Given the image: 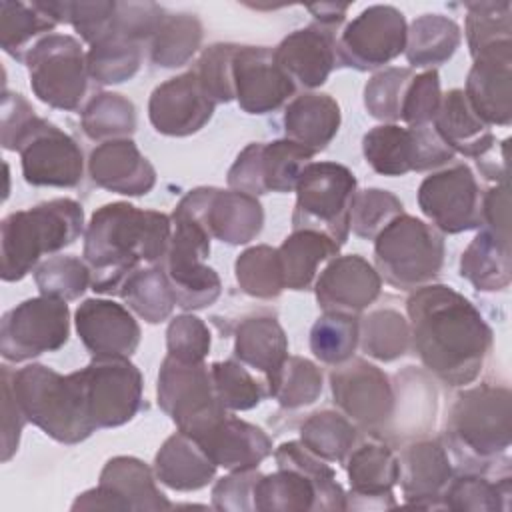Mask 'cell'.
I'll return each mask as SVG.
<instances>
[{"instance_id": "6da1fadb", "label": "cell", "mask_w": 512, "mask_h": 512, "mask_svg": "<svg viewBox=\"0 0 512 512\" xmlns=\"http://www.w3.org/2000/svg\"><path fill=\"white\" fill-rule=\"evenodd\" d=\"M410 342L428 372L448 386L472 384L492 348L480 310L446 284L416 288L406 300Z\"/></svg>"}, {"instance_id": "7a4b0ae2", "label": "cell", "mask_w": 512, "mask_h": 512, "mask_svg": "<svg viewBox=\"0 0 512 512\" xmlns=\"http://www.w3.org/2000/svg\"><path fill=\"white\" fill-rule=\"evenodd\" d=\"M172 236V218L128 202L100 206L84 232V262L92 290L118 294L140 264H162Z\"/></svg>"}, {"instance_id": "3957f363", "label": "cell", "mask_w": 512, "mask_h": 512, "mask_svg": "<svg viewBox=\"0 0 512 512\" xmlns=\"http://www.w3.org/2000/svg\"><path fill=\"white\" fill-rule=\"evenodd\" d=\"M278 470L260 474L254 486L258 512L346 510V494L336 482V472L310 452L300 440H290L274 450Z\"/></svg>"}, {"instance_id": "277c9868", "label": "cell", "mask_w": 512, "mask_h": 512, "mask_svg": "<svg viewBox=\"0 0 512 512\" xmlns=\"http://www.w3.org/2000/svg\"><path fill=\"white\" fill-rule=\"evenodd\" d=\"M12 392L28 422L62 444H78L96 428L90 422L80 370L60 374L44 364L10 370Z\"/></svg>"}, {"instance_id": "5b68a950", "label": "cell", "mask_w": 512, "mask_h": 512, "mask_svg": "<svg viewBox=\"0 0 512 512\" xmlns=\"http://www.w3.org/2000/svg\"><path fill=\"white\" fill-rule=\"evenodd\" d=\"M82 228L84 210L72 198H54L8 214L0 224L2 280H22L44 254L74 244Z\"/></svg>"}, {"instance_id": "8992f818", "label": "cell", "mask_w": 512, "mask_h": 512, "mask_svg": "<svg viewBox=\"0 0 512 512\" xmlns=\"http://www.w3.org/2000/svg\"><path fill=\"white\" fill-rule=\"evenodd\" d=\"M512 394L480 384L456 396L446 420V440L458 460L488 466L510 448Z\"/></svg>"}, {"instance_id": "52a82bcc", "label": "cell", "mask_w": 512, "mask_h": 512, "mask_svg": "<svg viewBox=\"0 0 512 512\" xmlns=\"http://www.w3.org/2000/svg\"><path fill=\"white\" fill-rule=\"evenodd\" d=\"M374 262L384 282L400 290H416L440 274L444 238L432 224L400 214L374 238Z\"/></svg>"}, {"instance_id": "ba28073f", "label": "cell", "mask_w": 512, "mask_h": 512, "mask_svg": "<svg viewBox=\"0 0 512 512\" xmlns=\"http://www.w3.org/2000/svg\"><path fill=\"white\" fill-rule=\"evenodd\" d=\"M354 174L336 162H310L296 184L292 230H318L340 248L350 234Z\"/></svg>"}, {"instance_id": "9c48e42d", "label": "cell", "mask_w": 512, "mask_h": 512, "mask_svg": "<svg viewBox=\"0 0 512 512\" xmlns=\"http://www.w3.org/2000/svg\"><path fill=\"white\" fill-rule=\"evenodd\" d=\"M172 236L162 260V268L176 296V306L184 310H200L216 302L222 292L220 276L206 264L210 256L208 228L174 208Z\"/></svg>"}, {"instance_id": "30bf717a", "label": "cell", "mask_w": 512, "mask_h": 512, "mask_svg": "<svg viewBox=\"0 0 512 512\" xmlns=\"http://www.w3.org/2000/svg\"><path fill=\"white\" fill-rule=\"evenodd\" d=\"M34 96L58 110H76L88 90V66L82 44L70 34H48L26 54Z\"/></svg>"}, {"instance_id": "8fae6325", "label": "cell", "mask_w": 512, "mask_h": 512, "mask_svg": "<svg viewBox=\"0 0 512 512\" xmlns=\"http://www.w3.org/2000/svg\"><path fill=\"white\" fill-rule=\"evenodd\" d=\"M158 406L180 432L194 438L226 412L204 362H180L166 354L158 372Z\"/></svg>"}, {"instance_id": "7c38bea8", "label": "cell", "mask_w": 512, "mask_h": 512, "mask_svg": "<svg viewBox=\"0 0 512 512\" xmlns=\"http://www.w3.org/2000/svg\"><path fill=\"white\" fill-rule=\"evenodd\" d=\"M362 152L372 170L382 176L426 172L454 160V152L438 136L432 124L374 126L362 138Z\"/></svg>"}, {"instance_id": "4fadbf2b", "label": "cell", "mask_w": 512, "mask_h": 512, "mask_svg": "<svg viewBox=\"0 0 512 512\" xmlns=\"http://www.w3.org/2000/svg\"><path fill=\"white\" fill-rule=\"evenodd\" d=\"M70 336L66 300L36 296L20 302L2 316L0 354L10 362H24L44 352L60 350Z\"/></svg>"}, {"instance_id": "5bb4252c", "label": "cell", "mask_w": 512, "mask_h": 512, "mask_svg": "<svg viewBox=\"0 0 512 512\" xmlns=\"http://www.w3.org/2000/svg\"><path fill=\"white\" fill-rule=\"evenodd\" d=\"M86 408L96 430L130 422L142 404V374L122 356H92L80 370Z\"/></svg>"}, {"instance_id": "9a60e30c", "label": "cell", "mask_w": 512, "mask_h": 512, "mask_svg": "<svg viewBox=\"0 0 512 512\" xmlns=\"http://www.w3.org/2000/svg\"><path fill=\"white\" fill-rule=\"evenodd\" d=\"M14 152H20L24 180L32 186L72 188L82 180L84 158L80 146L46 118L34 116L30 120Z\"/></svg>"}, {"instance_id": "2e32d148", "label": "cell", "mask_w": 512, "mask_h": 512, "mask_svg": "<svg viewBox=\"0 0 512 512\" xmlns=\"http://www.w3.org/2000/svg\"><path fill=\"white\" fill-rule=\"evenodd\" d=\"M406 18L388 4H374L364 8L340 34L338 66L356 70H374L394 58L406 48Z\"/></svg>"}, {"instance_id": "e0dca14e", "label": "cell", "mask_w": 512, "mask_h": 512, "mask_svg": "<svg viewBox=\"0 0 512 512\" xmlns=\"http://www.w3.org/2000/svg\"><path fill=\"white\" fill-rule=\"evenodd\" d=\"M418 206L444 234H460L482 224V194L466 164L426 176L418 188Z\"/></svg>"}, {"instance_id": "ac0fdd59", "label": "cell", "mask_w": 512, "mask_h": 512, "mask_svg": "<svg viewBox=\"0 0 512 512\" xmlns=\"http://www.w3.org/2000/svg\"><path fill=\"white\" fill-rule=\"evenodd\" d=\"M200 220L212 238L240 246L254 240L264 226V210L256 196L238 190L194 188L176 206Z\"/></svg>"}, {"instance_id": "d6986e66", "label": "cell", "mask_w": 512, "mask_h": 512, "mask_svg": "<svg viewBox=\"0 0 512 512\" xmlns=\"http://www.w3.org/2000/svg\"><path fill=\"white\" fill-rule=\"evenodd\" d=\"M334 404L364 428L386 424L396 406L394 390L388 376L362 358H350L330 372Z\"/></svg>"}, {"instance_id": "ffe728a7", "label": "cell", "mask_w": 512, "mask_h": 512, "mask_svg": "<svg viewBox=\"0 0 512 512\" xmlns=\"http://www.w3.org/2000/svg\"><path fill=\"white\" fill-rule=\"evenodd\" d=\"M234 94L246 114H268L284 106L296 84L266 46H238L232 62Z\"/></svg>"}, {"instance_id": "44dd1931", "label": "cell", "mask_w": 512, "mask_h": 512, "mask_svg": "<svg viewBox=\"0 0 512 512\" xmlns=\"http://www.w3.org/2000/svg\"><path fill=\"white\" fill-rule=\"evenodd\" d=\"M216 104L202 88L194 70L174 76L154 88L148 100V118L164 136H190L202 130Z\"/></svg>"}, {"instance_id": "7402d4cb", "label": "cell", "mask_w": 512, "mask_h": 512, "mask_svg": "<svg viewBox=\"0 0 512 512\" xmlns=\"http://www.w3.org/2000/svg\"><path fill=\"white\" fill-rule=\"evenodd\" d=\"M464 94L488 126L512 122V40L500 42L474 56Z\"/></svg>"}, {"instance_id": "603a6c76", "label": "cell", "mask_w": 512, "mask_h": 512, "mask_svg": "<svg viewBox=\"0 0 512 512\" xmlns=\"http://www.w3.org/2000/svg\"><path fill=\"white\" fill-rule=\"evenodd\" d=\"M380 288V274L360 254L334 256L314 280L316 300L324 312L358 314L380 296Z\"/></svg>"}, {"instance_id": "cb8c5ba5", "label": "cell", "mask_w": 512, "mask_h": 512, "mask_svg": "<svg viewBox=\"0 0 512 512\" xmlns=\"http://www.w3.org/2000/svg\"><path fill=\"white\" fill-rule=\"evenodd\" d=\"M350 494L346 510H380L396 506L392 488L398 484V456L382 442H364L352 448L346 458Z\"/></svg>"}, {"instance_id": "d4e9b609", "label": "cell", "mask_w": 512, "mask_h": 512, "mask_svg": "<svg viewBox=\"0 0 512 512\" xmlns=\"http://www.w3.org/2000/svg\"><path fill=\"white\" fill-rule=\"evenodd\" d=\"M76 332L92 356L130 358L140 344V326L122 304L88 298L74 312Z\"/></svg>"}, {"instance_id": "484cf974", "label": "cell", "mask_w": 512, "mask_h": 512, "mask_svg": "<svg viewBox=\"0 0 512 512\" xmlns=\"http://www.w3.org/2000/svg\"><path fill=\"white\" fill-rule=\"evenodd\" d=\"M192 440L206 452V456L224 470H252L258 468L272 454V440L268 434L246 420L226 412Z\"/></svg>"}, {"instance_id": "4316f807", "label": "cell", "mask_w": 512, "mask_h": 512, "mask_svg": "<svg viewBox=\"0 0 512 512\" xmlns=\"http://www.w3.org/2000/svg\"><path fill=\"white\" fill-rule=\"evenodd\" d=\"M274 58L294 84L318 88L338 66L334 30L318 24L294 30L274 48Z\"/></svg>"}, {"instance_id": "83f0119b", "label": "cell", "mask_w": 512, "mask_h": 512, "mask_svg": "<svg viewBox=\"0 0 512 512\" xmlns=\"http://www.w3.org/2000/svg\"><path fill=\"white\" fill-rule=\"evenodd\" d=\"M398 464L404 502L418 508H442V494L452 480L448 450L438 440H420L402 450Z\"/></svg>"}, {"instance_id": "f1b7e54d", "label": "cell", "mask_w": 512, "mask_h": 512, "mask_svg": "<svg viewBox=\"0 0 512 512\" xmlns=\"http://www.w3.org/2000/svg\"><path fill=\"white\" fill-rule=\"evenodd\" d=\"M94 184L124 196H144L156 184V170L130 138L98 144L88 158Z\"/></svg>"}, {"instance_id": "f546056e", "label": "cell", "mask_w": 512, "mask_h": 512, "mask_svg": "<svg viewBox=\"0 0 512 512\" xmlns=\"http://www.w3.org/2000/svg\"><path fill=\"white\" fill-rule=\"evenodd\" d=\"M432 126L454 154L460 152L470 158H480L496 144L492 128L474 112L460 88L442 96Z\"/></svg>"}, {"instance_id": "4dcf8cb0", "label": "cell", "mask_w": 512, "mask_h": 512, "mask_svg": "<svg viewBox=\"0 0 512 512\" xmlns=\"http://www.w3.org/2000/svg\"><path fill=\"white\" fill-rule=\"evenodd\" d=\"M216 464L206 452L184 432H176L164 440L154 456L156 478L178 492H192L208 486L216 474Z\"/></svg>"}, {"instance_id": "1f68e13d", "label": "cell", "mask_w": 512, "mask_h": 512, "mask_svg": "<svg viewBox=\"0 0 512 512\" xmlns=\"http://www.w3.org/2000/svg\"><path fill=\"white\" fill-rule=\"evenodd\" d=\"M340 120V106L330 94L306 92L296 96L284 110L286 138L316 154L334 140Z\"/></svg>"}, {"instance_id": "d6a6232c", "label": "cell", "mask_w": 512, "mask_h": 512, "mask_svg": "<svg viewBox=\"0 0 512 512\" xmlns=\"http://www.w3.org/2000/svg\"><path fill=\"white\" fill-rule=\"evenodd\" d=\"M154 476V470L142 460L134 456H116L104 464L98 484L118 498L124 510L172 508L168 498L158 490Z\"/></svg>"}, {"instance_id": "836d02e7", "label": "cell", "mask_w": 512, "mask_h": 512, "mask_svg": "<svg viewBox=\"0 0 512 512\" xmlns=\"http://www.w3.org/2000/svg\"><path fill=\"white\" fill-rule=\"evenodd\" d=\"M234 356L266 376V386L274 380L288 358V338L276 318L252 316L238 324L234 336Z\"/></svg>"}, {"instance_id": "e575fe53", "label": "cell", "mask_w": 512, "mask_h": 512, "mask_svg": "<svg viewBox=\"0 0 512 512\" xmlns=\"http://www.w3.org/2000/svg\"><path fill=\"white\" fill-rule=\"evenodd\" d=\"M284 288L308 290L318 266L338 256L340 246L318 230H294L278 248Z\"/></svg>"}, {"instance_id": "d590c367", "label": "cell", "mask_w": 512, "mask_h": 512, "mask_svg": "<svg viewBox=\"0 0 512 512\" xmlns=\"http://www.w3.org/2000/svg\"><path fill=\"white\" fill-rule=\"evenodd\" d=\"M460 276L482 292L508 288L512 278L510 242H504L488 228H482L462 252Z\"/></svg>"}, {"instance_id": "8d00e7d4", "label": "cell", "mask_w": 512, "mask_h": 512, "mask_svg": "<svg viewBox=\"0 0 512 512\" xmlns=\"http://www.w3.org/2000/svg\"><path fill=\"white\" fill-rule=\"evenodd\" d=\"M460 26L442 14L418 16L406 32V60L414 68H430L448 62L460 46Z\"/></svg>"}, {"instance_id": "74e56055", "label": "cell", "mask_w": 512, "mask_h": 512, "mask_svg": "<svg viewBox=\"0 0 512 512\" xmlns=\"http://www.w3.org/2000/svg\"><path fill=\"white\" fill-rule=\"evenodd\" d=\"M314 158V152L294 140L282 138L274 142H256L258 182L262 194L268 192H292L300 180V174Z\"/></svg>"}, {"instance_id": "f35d334b", "label": "cell", "mask_w": 512, "mask_h": 512, "mask_svg": "<svg viewBox=\"0 0 512 512\" xmlns=\"http://www.w3.org/2000/svg\"><path fill=\"white\" fill-rule=\"evenodd\" d=\"M118 296L148 324L164 322L176 306V296L162 264L132 272Z\"/></svg>"}, {"instance_id": "ab89813d", "label": "cell", "mask_w": 512, "mask_h": 512, "mask_svg": "<svg viewBox=\"0 0 512 512\" xmlns=\"http://www.w3.org/2000/svg\"><path fill=\"white\" fill-rule=\"evenodd\" d=\"M56 22L36 4L0 2V44L6 54L24 62L32 46L52 32Z\"/></svg>"}, {"instance_id": "60d3db41", "label": "cell", "mask_w": 512, "mask_h": 512, "mask_svg": "<svg viewBox=\"0 0 512 512\" xmlns=\"http://www.w3.org/2000/svg\"><path fill=\"white\" fill-rule=\"evenodd\" d=\"M202 42V22L194 14H166L150 44V58L162 68H180Z\"/></svg>"}, {"instance_id": "b9f144b4", "label": "cell", "mask_w": 512, "mask_h": 512, "mask_svg": "<svg viewBox=\"0 0 512 512\" xmlns=\"http://www.w3.org/2000/svg\"><path fill=\"white\" fill-rule=\"evenodd\" d=\"M300 442L326 462H346L356 442V428L340 412L322 410L304 420Z\"/></svg>"}, {"instance_id": "7bdbcfd3", "label": "cell", "mask_w": 512, "mask_h": 512, "mask_svg": "<svg viewBox=\"0 0 512 512\" xmlns=\"http://www.w3.org/2000/svg\"><path fill=\"white\" fill-rule=\"evenodd\" d=\"M510 476L490 480L480 474H462L448 482L442 494V508L494 512L510 508Z\"/></svg>"}, {"instance_id": "ee69618b", "label": "cell", "mask_w": 512, "mask_h": 512, "mask_svg": "<svg viewBox=\"0 0 512 512\" xmlns=\"http://www.w3.org/2000/svg\"><path fill=\"white\" fill-rule=\"evenodd\" d=\"M142 62L140 42L120 34H108L86 52V66L98 84H122L130 80Z\"/></svg>"}, {"instance_id": "f6af8a7d", "label": "cell", "mask_w": 512, "mask_h": 512, "mask_svg": "<svg viewBox=\"0 0 512 512\" xmlns=\"http://www.w3.org/2000/svg\"><path fill=\"white\" fill-rule=\"evenodd\" d=\"M82 130L100 142L128 138L136 130V108L122 94L100 92L82 110Z\"/></svg>"}, {"instance_id": "bcb514c9", "label": "cell", "mask_w": 512, "mask_h": 512, "mask_svg": "<svg viewBox=\"0 0 512 512\" xmlns=\"http://www.w3.org/2000/svg\"><path fill=\"white\" fill-rule=\"evenodd\" d=\"M360 342V320L356 314L324 312L310 328L312 354L330 366L350 360Z\"/></svg>"}, {"instance_id": "7dc6e473", "label": "cell", "mask_w": 512, "mask_h": 512, "mask_svg": "<svg viewBox=\"0 0 512 512\" xmlns=\"http://www.w3.org/2000/svg\"><path fill=\"white\" fill-rule=\"evenodd\" d=\"M360 346L380 362H392L404 356L410 346L408 320L392 308L370 312L360 320Z\"/></svg>"}, {"instance_id": "c3c4849f", "label": "cell", "mask_w": 512, "mask_h": 512, "mask_svg": "<svg viewBox=\"0 0 512 512\" xmlns=\"http://www.w3.org/2000/svg\"><path fill=\"white\" fill-rule=\"evenodd\" d=\"M234 274L240 288L254 298H276L284 290L278 250L266 244L244 250L234 262Z\"/></svg>"}, {"instance_id": "681fc988", "label": "cell", "mask_w": 512, "mask_h": 512, "mask_svg": "<svg viewBox=\"0 0 512 512\" xmlns=\"http://www.w3.org/2000/svg\"><path fill=\"white\" fill-rule=\"evenodd\" d=\"M322 392L320 368L302 356H288L268 384V394L284 408H302L318 400Z\"/></svg>"}, {"instance_id": "f907efd6", "label": "cell", "mask_w": 512, "mask_h": 512, "mask_svg": "<svg viewBox=\"0 0 512 512\" xmlns=\"http://www.w3.org/2000/svg\"><path fill=\"white\" fill-rule=\"evenodd\" d=\"M466 10V40L472 58L490 46L512 40V4L508 0L468 2Z\"/></svg>"}, {"instance_id": "816d5d0a", "label": "cell", "mask_w": 512, "mask_h": 512, "mask_svg": "<svg viewBox=\"0 0 512 512\" xmlns=\"http://www.w3.org/2000/svg\"><path fill=\"white\" fill-rule=\"evenodd\" d=\"M34 282L40 294L70 302L86 292L92 274L88 264L76 256H52L34 268Z\"/></svg>"}, {"instance_id": "f5cc1de1", "label": "cell", "mask_w": 512, "mask_h": 512, "mask_svg": "<svg viewBox=\"0 0 512 512\" xmlns=\"http://www.w3.org/2000/svg\"><path fill=\"white\" fill-rule=\"evenodd\" d=\"M210 376L218 400L226 410L242 412L256 408L268 390L236 360H220L210 366Z\"/></svg>"}, {"instance_id": "db71d44e", "label": "cell", "mask_w": 512, "mask_h": 512, "mask_svg": "<svg viewBox=\"0 0 512 512\" xmlns=\"http://www.w3.org/2000/svg\"><path fill=\"white\" fill-rule=\"evenodd\" d=\"M404 214V204L382 188L356 190L350 210V230L364 240H374L396 216Z\"/></svg>"}, {"instance_id": "11a10c76", "label": "cell", "mask_w": 512, "mask_h": 512, "mask_svg": "<svg viewBox=\"0 0 512 512\" xmlns=\"http://www.w3.org/2000/svg\"><path fill=\"white\" fill-rule=\"evenodd\" d=\"M416 74L412 68H384L376 72L364 86V106L376 120L394 124L400 120L404 94Z\"/></svg>"}, {"instance_id": "9f6ffc18", "label": "cell", "mask_w": 512, "mask_h": 512, "mask_svg": "<svg viewBox=\"0 0 512 512\" xmlns=\"http://www.w3.org/2000/svg\"><path fill=\"white\" fill-rule=\"evenodd\" d=\"M236 50H238V44L218 42L208 46L196 62L194 72L214 104H224L236 98L234 70H232Z\"/></svg>"}, {"instance_id": "6f0895ef", "label": "cell", "mask_w": 512, "mask_h": 512, "mask_svg": "<svg viewBox=\"0 0 512 512\" xmlns=\"http://www.w3.org/2000/svg\"><path fill=\"white\" fill-rule=\"evenodd\" d=\"M210 330L206 324L192 316L180 314L176 316L166 330V348L168 356L180 362H204L210 352Z\"/></svg>"}, {"instance_id": "680465c9", "label": "cell", "mask_w": 512, "mask_h": 512, "mask_svg": "<svg viewBox=\"0 0 512 512\" xmlns=\"http://www.w3.org/2000/svg\"><path fill=\"white\" fill-rule=\"evenodd\" d=\"M442 102L440 92V76L436 70H424L416 74L404 94L400 120L408 126H426L432 124L434 116L438 114Z\"/></svg>"}, {"instance_id": "91938a15", "label": "cell", "mask_w": 512, "mask_h": 512, "mask_svg": "<svg viewBox=\"0 0 512 512\" xmlns=\"http://www.w3.org/2000/svg\"><path fill=\"white\" fill-rule=\"evenodd\" d=\"M164 16V8L154 2H116L112 32L142 44L144 40H152Z\"/></svg>"}, {"instance_id": "94428289", "label": "cell", "mask_w": 512, "mask_h": 512, "mask_svg": "<svg viewBox=\"0 0 512 512\" xmlns=\"http://www.w3.org/2000/svg\"><path fill=\"white\" fill-rule=\"evenodd\" d=\"M260 472L252 470H234L228 476L220 478L212 488V508L232 510V512H250L254 510V486Z\"/></svg>"}, {"instance_id": "6125c7cd", "label": "cell", "mask_w": 512, "mask_h": 512, "mask_svg": "<svg viewBox=\"0 0 512 512\" xmlns=\"http://www.w3.org/2000/svg\"><path fill=\"white\" fill-rule=\"evenodd\" d=\"M116 2H70V22L90 46L112 34Z\"/></svg>"}, {"instance_id": "be15d7a7", "label": "cell", "mask_w": 512, "mask_h": 512, "mask_svg": "<svg viewBox=\"0 0 512 512\" xmlns=\"http://www.w3.org/2000/svg\"><path fill=\"white\" fill-rule=\"evenodd\" d=\"M26 416L12 392L10 366H2V462H8L20 444Z\"/></svg>"}, {"instance_id": "e7e4bbea", "label": "cell", "mask_w": 512, "mask_h": 512, "mask_svg": "<svg viewBox=\"0 0 512 512\" xmlns=\"http://www.w3.org/2000/svg\"><path fill=\"white\" fill-rule=\"evenodd\" d=\"M34 108L22 98V94H14L4 90L2 94V148L12 150L20 134L26 130L30 120L34 118Z\"/></svg>"}, {"instance_id": "03108f58", "label": "cell", "mask_w": 512, "mask_h": 512, "mask_svg": "<svg viewBox=\"0 0 512 512\" xmlns=\"http://www.w3.org/2000/svg\"><path fill=\"white\" fill-rule=\"evenodd\" d=\"M482 224L504 242H510V192L508 182L492 186L482 194Z\"/></svg>"}, {"instance_id": "003e7915", "label": "cell", "mask_w": 512, "mask_h": 512, "mask_svg": "<svg viewBox=\"0 0 512 512\" xmlns=\"http://www.w3.org/2000/svg\"><path fill=\"white\" fill-rule=\"evenodd\" d=\"M348 8V4H310L308 12L314 16L318 26L334 30L344 22Z\"/></svg>"}]
</instances>
